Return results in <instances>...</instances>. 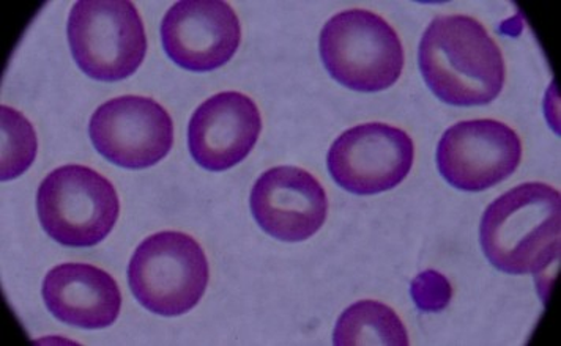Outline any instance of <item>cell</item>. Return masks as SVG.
<instances>
[{
  "label": "cell",
  "instance_id": "6da1fadb",
  "mask_svg": "<svg viewBox=\"0 0 561 346\" xmlns=\"http://www.w3.org/2000/svg\"><path fill=\"white\" fill-rule=\"evenodd\" d=\"M419 65L434 95L451 106H485L505 85L502 50L488 28L467 14H444L427 25Z\"/></svg>",
  "mask_w": 561,
  "mask_h": 346
},
{
  "label": "cell",
  "instance_id": "7a4b0ae2",
  "mask_svg": "<svg viewBox=\"0 0 561 346\" xmlns=\"http://www.w3.org/2000/svg\"><path fill=\"white\" fill-rule=\"evenodd\" d=\"M561 196L546 183H524L489 205L481 219L485 258L506 274H545L560 257Z\"/></svg>",
  "mask_w": 561,
  "mask_h": 346
},
{
  "label": "cell",
  "instance_id": "3957f363",
  "mask_svg": "<svg viewBox=\"0 0 561 346\" xmlns=\"http://www.w3.org/2000/svg\"><path fill=\"white\" fill-rule=\"evenodd\" d=\"M320 57L340 84L355 92L390 89L404 70V48L393 27L369 10L334 14L323 25Z\"/></svg>",
  "mask_w": 561,
  "mask_h": 346
},
{
  "label": "cell",
  "instance_id": "277c9868",
  "mask_svg": "<svg viewBox=\"0 0 561 346\" xmlns=\"http://www.w3.org/2000/svg\"><path fill=\"white\" fill-rule=\"evenodd\" d=\"M67 35L79 70L95 81H124L146 59V28L128 0H79L68 16Z\"/></svg>",
  "mask_w": 561,
  "mask_h": 346
},
{
  "label": "cell",
  "instance_id": "5b68a950",
  "mask_svg": "<svg viewBox=\"0 0 561 346\" xmlns=\"http://www.w3.org/2000/svg\"><path fill=\"white\" fill-rule=\"evenodd\" d=\"M210 269L204 249L186 233L168 230L147 238L128 265V284L142 308L180 316L199 304Z\"/></svg>",
  "mask_w": 561,
  "mask_h": 346
},
{
  "label": "cell",
  "instance_id": "8992f818",
  "mask_svg": "<svg viewBox=\"0 0 561 346\" xmlns=\"http://www.w3.org/2000/svg\"><path fill=\"white\" fill-rule=\"evenodd\" d=\"M43 230L67 247H93L113 232L121 201L110 180L85 165H64L37 193Z\"/></svg>",
  "mask_w": 561,
  "mask_h": 346
},
{
  "label": "cell",
  "instance_id": "52a82bcc",
  "mask_svg": "<svg viewBox=\"0 0 561 346\" xmlns=\"http://www.w3.org/2000/svg\"><path fill=\"white\" fill-rule=\"evenodd\" d=\"M415 146L404 129L385 124H365L347 129L329 151V171L336 185L373 196L401 185L412 171Z\"/></svg>",
  "mask_w": 561,
  "mask_h": 346
},
{
  "label": "cell",
  "instance_id": "ba28073f",
  "mask_svg": "<svg viewBox=\"0 0 561 346\" xmlns=\"http://www.w3.org/2000/svg\"><path fill=\"white\" fill-rule=\"evenodd\" d=\"M89 135L104 160L131 171L152 168L174 146L171 115L146 96H121L102 104L90 118Z\"/></svg>",
  "mask_w": 561,
  "mask_h": 346
},
{
  "label": "cell",
  "instance_id": "9c48e42d",
  "mask_svg": "<svg viewBox=\"0 0 561 346\" xmlns=\"http://www.w3.org/2000/svg\"><path fill=\"white\" fill-rule=\"evenodd\" d=\"M523 160L520 137L502 122H460L442 136L437 165L442 176L467 193L494 187L516 172Z\"/></svg>",
  "mask_w": 561,
  "mask_h": 346
},
{
  "label": "cell",
  "instance_id": "30bf717a",
  "mask_svg": "<svg viewBox=\"0 0 561 346\" xmlns=\"http://www.w3.org/2000/svg\"><path fill=\"white\" fill-rule=\"evenodd\" d=\"M161 42L169 59L180 68L208 73L236 56L242 25L228 2L182 0L164 14Z\"/></svg>",
  "mask_w": 561,
  "mask_h": 346
},
{
  "label": "cell",
  "instance_id": "8fae6325",
  "mask_svg": "<svg viewBox=\"0 0 561 346\" xmlns=\"http://www.w3.org/2000/svg\"><path fill=\"white\" fill-rule=\"evenodd\" d=\"M251 211L265 233L287 243L308 240L329 215V197L319 180L294 165L262 173L251 191Z\"/></svg>",
  "mask_w": 561,
  "mask_h": 346
},
{
  "label": "cell",
  "instance_id": "7c38bea8",
  "mask_svg": "<svg viewBox=\"0 0 561 346\" xmlns=\"http://www.w3.org/2000/svg\"><path fill=\"white\" fill-rule=\"evenodd\" d=\"M261 131V112L254 101L240 92H221L194 111L190 153L205 171H229L251 153Z\"/></svg>",
  "mask_w": 561,
  "mask_h": 346
},
{
  "label": "cell",
  "instance_id": "4fadbf2b",
  "mask_svg": "<svg viewBox=\"0 0 561 346\" xmlns=\"http://www.w3.org/2000/svg\"><path fill=\"white\" fill-rule=\"evenodd\" d=\"M46 308L59 322L82 330H104L117 320L122 293L110 273L88 263H64L46 274Z\"/></svg>",
  "mask_w": 561,
  "mask_h": 346
},
{
  "label": "cell",
  "instance_id": "5bb4252c",
  "mask_svg": "<svg viewBox=\"0 0 561 346\" xmlns=\"http://www.w3.org/2000/svg\"><path fill=\"white\" fill-rule=\"evenodd\" d=\"M333 344L405 346L409 345V334L393 309L382 302L365 299L345 309L337 319Z\"/></svg>",
  "mask_w": 561,
  "mask_h": 346
},
{
  "label": "cell",
  "instance_id": "9a60e30c",
  "mask_svg": "<svg viewBox=\"0 0 561 346\" xmlns=\"http://www.w3.org/2000/svg\"><path fill=\"white\" fill-rule=\"evenodd\" d=\"M2 115V169L0 180L10 182L31 168L37 157L38 142L34 126L13 107H0Z\"/></svg>",
  "mask_w": 561,
  "mask_h": 346
},
{
  "label": "cell",
  "instance_id": "2e32d148",
  "mask_svg": "<svg viewBox=\"0 0 561 346\" xmlns=\"http://www.w3.org/2000/svg\"><path fill=\"white\" fill-rule=\"evenodd\" d=\"M410 295L421 312H442L451 302L453 287L444 274L426 269L412 280Z\"/></svg>",
  "mask_w": 561,
  "mask_h": 346
}]
</instances>
